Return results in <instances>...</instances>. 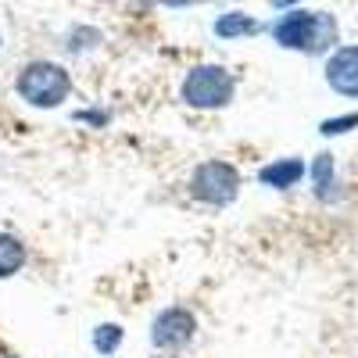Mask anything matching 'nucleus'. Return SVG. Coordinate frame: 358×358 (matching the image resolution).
<instances>
[{
    "mask_svg": "<svg viewBox=\"0 0 358 358\" xmlns=\"http://www.w3.org/2000/svg\"><path fill=\"white\" fill-rule=\"evenodd\" d=\"M273 40L287 50L319 54L337 43V18L326 11H287L273 22Z\"/></svg>",
    "mask_w": 358,
    "mask_h": 358,
    "instance_id": "nucleus-1",
    "label": "nucleus"
},
{
    "mask_svg": "<svg viewBox=\"0 0 358 358\" xmlns=\"http://www.w3.org/2000/svg\"><path fill=\"white\" fill-rule=\"evenodd\" d=\"M15 90H18V97L33 108H57L72 94V76L57 62H29L18 72Z\"/></svg>",
    "mask_w": 358,
    "mask_h": 358,
    "instance_id": "nucleus-2",
    "label": "nucleus"
},
{
    "mask_svg": "<svg viewBox=\"0 0 358 358\" xmlns=\"http://www.w3.org/2000/svg\"><path fill=\"white\" fill-rule=\"evenodd\" d=\"M236 94V83L233 76L222 69V65H197L187 72L183 79V90H179V97H183L190 108H204V111H215V108H226Z\"/></svg>",
    "mask_w": 358,
    "mask_h": 358,
    "instance_id": "nucleus-3",
    "label": "nucleus"
},
{
    "mask_svg": "<svg viewBox=\"0 0 358 358\" xmlns=\"http://www.w3.org/2000/svg\"><path fill=\"white\" fill-rule=\"evenodd\" d=\"M190 194L201 201V204H212V208H226L236 201L241 194V172H236L229 162H204L194 169L190 176Z\"/></svg>",
    "mask_w": 358,
    "mask_h": 358,
    "instance_id": "nucleus-4",
    "label": "nucleus"
},
{
    "mask_svg": "<svg viewBox=\"0 0 358 358\" xmlns=\"http://www.w3.org/2000/svg\"><path fill=\"white\" fill-rule=\"evenodd\" d=\"M197 334V315L183 305H172L165 312L155 315L151 322V344L162 348V351H179V348H187Z\"/></svg>",
    "mask_w": 358,
    "mask_h": 358,
    "instance_id": "nucleus-5",
    "label": "nucleus"
},
{
    "mask_svg": "<svg viewBox=\"0 0 358 358\" xmlns=\"http://www.w3.org/2000/svg\"><path fill=\"white\" fill-rule=\"evenodd\" d=\"M326 83L341 97H358V47H337L326 62Z\"/></svg>",
    "mask_w": 358,
    "mask_h": 358,
    "instance_id": "nucleus-6",
    "label": "nucleus"
},
{
    "mask_svg": "<svg viewBox=\"0 0 358 358\" xmlns=\"http://www.w3.org/2000/svg\"><path fill=\"white\" fill-rule=\"evenodd\" d=\"M301 176H305V162H301V158H280V162L265 165V169L258 172V183L273 187V190H287V187H294Z\"/></svg>",
    "mask_w": 358,
    "mask_h": 358,
    "instance_id": "nucleus-7",
    "label": "nucleus"
},
{
    "mask_svg": "<svg viewBox=\"0 0 358 358\" xmlns=\"http://www.w3.org/2000/svg\"><path fill=\"white\" fill-rule=\"evenodd\" d=\"M258 29H262V25H258L248 11H226V15H219V22H215V36H222V40H241V36H255Z\"/></svg>",
    "mask_w": 358,
    "mask_h": 358,
    "instance_id": "nucleus-8",
    "label": "nucleus"
},
{
    "mask_svg": "<svg viewBox=\"0 0 358 358\" xmlns=\"http://www.w3.org/2000/svg\"><path fill=\"white\" fill-rule=\"evenodd\" d=\"M22 265H25V244L11 233H0V280L15 276Z\"/></svg>",
    "mask_w": 358,
    "mask_h": 358,
    "instance_id": "nucleus-9",
    "label": "nucleus"
},
{
    "mask_svg": "<svg viewBox=\"0 0 358 358\" xmlns=\"http://www.w3.org/2000/svg\"><path fill=\"white\" fill-rule=\"evenodd\" d=\"M312 179H315V194L326 201V197H330V187H334V155H319L315 158Z\"/></svg>",
    "mask_w": 358,
    "mask_h": 358,
    "instance_id": "nucleus-10",
    "label": "nucleus"
},
{
    "mask_svg": "<svg viewBox=\"0 0 358 358\" xmlns=\"http://www.w3.org/2000/svg\"><path fill=\"white\" fill-rule=\"evenodd\" d=\"M122 326H115V322H104V326H97L94 330V348L101 351V355H111L118 344H122Z\"/></svg>",
    "mask_w": 358,
    "mask_h": 358,
    "instance_id": "nucleus-11",
    "label": "nucleus"
},
{
    "mask_svg": "<svg viewBox=\"0 0 358 358\" xmlns=\"http://www.w3.org/2000/svg\"><path fill=\"white\" fill-rule=\"evenodd\" d=\"M355 126H358V111L341 115V118H326V122L319 126V133H326V136H341V133H348V129H355Z\"/></svg>",
    "mask_w": 358,
    "mask_h": 358,
    "instance_id": "nucleus-12",
    "label": "nucleus"
}]
</instances>
